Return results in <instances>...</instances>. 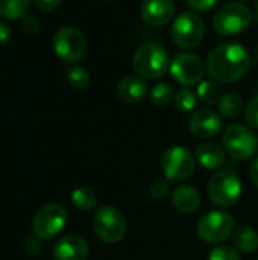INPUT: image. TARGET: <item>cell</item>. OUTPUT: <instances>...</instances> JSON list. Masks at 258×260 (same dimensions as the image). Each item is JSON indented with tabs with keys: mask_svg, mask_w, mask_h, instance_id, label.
<instances>
[{
	"mask_svg": "<svg viewBox=\"0 0 258 260\" xmlns=\"http://www.w3.org/2000/svg\"><path fill=\"white\" fill-rule=\"evenodd\" d=\"M208 75L220 84L240 81L251 67L249 52L239 43H224L214 47L207 56Z\"/></svg>",
	"mask_w": 258,
	"mask_h": 260,
	"instance_id": "cell-1",
	"label": "cell"
},
{
	"mask_svg": "<svg viewBox=\"0 0 258 260\" xmlns=\"http://www.w3.org/2000/svg\"><path fill=\"white\" fill-rule=\"evenodd\" d=\"M132 67L140 78L158 79L170 69L169 52L158 43L143 44L132 56Z\"/></svg>",
	"mask_w": 258,
	"mask_h": 260,
	"instance_id": "cell-2",
	"label": "cell"
},
{
	"mask_svg": "<svg viewBox=\"0 0 258 260\" xmlns=\"http://www.w3.org/2000/svg\"><path fill=\"white\" fill-rule=\"evenodd\" d=\"M252 23L251 11L239 2L224 3L213 17V27L222 37H236Z\"/></svg>",
	"mask_w": 258,
	"mask_h": 260,
	"instance_id": "cell-3",
	"label": "cell"
},
{
	"mask_svg": "<svg viewBox=\"0 0 258 260\" xmlns=\"http://www.w3.org/2000/svg\"><path fill=\"white\" fill-rule=\"evenodd\" d=\"M208 197L219 207H231L242 197V181L231 169H220L208 181Z\"/></svg>",
	"mask_w": 258,
	"mask_h": 260,
	"instance_id": "cell-4",
	"label": "cell"
},
{
	"mask_svg": "<svg viewBox=\"0 0 258 260\" xmlns=\"http://www.w3.org/2000/svg\"><path fill=\"white\" fill-rule=\"evenodd\" d=\"M225 151L236 160H248L258 151V137L254 131L242 123H233L222 134Z\"/></svg>",
	"mask_w": 258,
	"mask_h": 260,
	"instance_id": "cell-5",
	"label": "cell"
},
{
	"mask_svg": "<svg viewBox=\"0 0 258 260\" xmlns=\"http://www.w3.org/2000/svg\"><path fill=\"white\" fill-rule=\"evenodd\" d=\"M96 236L105 244H117L126 235V219L120 210L111 206L100 207L93 216Z\"/></svg>",
	"mask_w": 258,
	"mask_h": 260,
	"instance_id": "cell-6",
	"label": "cell"
},
{
	"mask_svg": "<svg viewBox=\"0 0 258 260\" xmlns=\"http://www.w3.org/2000/svg\"><path fill=\"white\" fill-rule=\"evenodd\" d=\"M205 34L204 20L192 11H186L179 14L170 29V35L173 43L182 49H193L201 44Z\"/></svg>",
	"mask_w": 258,
	"mask_h": 260,
	"instance_id": "cell-7",
	"label": "cell"
},
{
	"mask_svg": "<svg viewBox=\"0 0 258 260\" xmlns=\"http://www.w3.org/2000/svg\"><path fill=\"white\" fill-rule=\"evenodd\" d=\"M53 50L61 61L76 62L87 52V38L78 27L64 26L53 37Z\"/></svg>",
	"mask_w": 258,
	"mask_h": 260,
	"instance_id": "cell-8",
	"label": "cell"
},
{
	"mask_svg": "<svg viewBox=\"0 0 258 260\" xmlns=\"http://www.w3.org/2000/svg\"><path fill=\"white\" fill-rule=\"evenodd\" d=\"M161 169L166 180L175 183L186 181L195 171V155L184 146H172L161 157Z\"/></svg>",
	"mask_w": 258,
	"mask_h": 260,
	"instance_id": "cell-9",
	"label": "cell"
},
{
	"mask_svg": "<svg viewBox=\"0 0 258 260\" xmlns=\"http://www.w3.org/2000/svg\"><path fill=\"white\" fill-rule=\"evenodd\" d=\"M234 230V218L224 210H211L198 222V236L207 244H219Z\"/></svg>",
	"mask_w": 258,
	"mask_h": 260,
	"instance_id": "cell-10",
	"label": "cell"
},
{
	"mask_svg": "<svg viewBox=\"0 0 258 260\" xmlns=\"http://www.w3.org/2000/svg\"><path fill=\"white\" fill-rule=\"evenodd\" d=\"M67 222V213L59 204H46L33 216V233L41 239H52L62 232Z\"/></svg>",
	"mask_w": 258,
	"mask_h": 260,
	"instance_id": "cell-11",
	"label": "cell"
},
{
	"mask_svg": "<svg viewBox=\"0 0 258 260\" xmlns=\"http://www.w3.org/2000/svg\"><path fill=\"white\" fill-rule=\"evenodd\" d=\"M170 73L178 84L184 87H193L201 82L204 76V66L198 55L182 52L172 59Z\"/></svg>",
	"mask_w": 258,
	"mask_h": 260,
	"instance_id": "cell-12",
	"label": "cell"
},
{
	"mask_svg": "<svg viewBox=\"0 0 258 260\" xmlns=\"http://www.w3.org/2000/svg\"><path fill=\"white\" fill-rule=\"evenodd\" d=\"M189 129L198 139H213L222 129V117L220 114L208 108L196 110L189 119Z\"/></svg>",
	"mask_w": 258,
	"mask_h": 260,
	"instance_id": "cell-13",
	"label": "cell"
},
{
	"mask_svg": "<svg viewBox=\"0 0 258 260\" xmlns=\"http://www.w3.org/2000/svg\"><path fill=\"white\" fill-rule=\"evenodd\" d=\"M141 20L149 26H164L175 15L172 0H146L140 9Z\"/></svg>",
	"mask_w": 258,
	"mask_h": 260,
	"instance_id": "cell-14",
	"label": "cell"
},
{
	"mask_svg": "<svg viewBox=\"0 0 258 260\" xmlns=\"http://www.w3.org/2000/svg\"><path fill=\"white\" fill-rule=\"evenodd\" d=\"M88 244L79 235H67L58 241L53 248L55 260H87Z\"/></svg>",
	"mask_w": 258,
	"mask_h": 260,
	"instance_id": "cell-15",
	"label": "cell"
},
{
	"mask_svg": "<svg viewBox=\"0 0 258 260\" xmlns=\"http://www.w3.org/2000/svg\"><path fill=\"white\" fill-rule=\"evenodd\" d=\"M116 93H117V98L120 102L132 105V104H138L140 101H143L146 98L148 85L143 78L129 75L119 81Z\"/></svg>",
	"mask_w": 258,
	"mask_h": 260,
	"instance_id": "cell-16",
	"label": "cell"
},
{
	"mask_svg": "<svg viewBox=\"0 0 258 260\" xmlns=\"http://www.w3.org/2000/svg\"><path fill=\"white\" fill-rule=\"evenodd\" d=\"M195 158L196 161L205 168V169H219L222 168L225 163H227V155H225V151L216 145V143H211V142H205V143H201L198 148H196V152H195Z\"/></svg>",
	"mask_w": 258,
	"mask_h": 260,
	"instance_id": "cell-17",
	"label": "cell"
},
{
	"mask_svg": "<svg viewBox=\"0 0 258 260\" xmlns=\"http://www.w3.org/2000/svg\"><path fill=\"white\" fill-rule=\"evenodd\" d=\"M172 203L179 213L192 215L201 206V197L192 186H179L172 193Z\"/></svg>",
	"mask_w": 258,
	"mask_h": 260,
	"instance_id": "cell-18",
	"label": "cell"
},
{
	"mask_svg": "<svg viewBox=\"0 0 258 260\" xmlns=\"http://www.w3.org/2000/svg\"><path fill=\"white\" fill-rule=\"evenodd\" d=\"M234 247L243 253H254L258 248V232L249 225H242L233 233Z\"/></svg>",
	"mask_w": 258,
	"mask_h": 260,
	"instance_id": "cell-19",
	"label": "cell"
},
{
	"mask_svg": "<svg viewBox=\"0 0 258 260\" xmlns=\"http://www.w3.org/2000/svg\"><path fill=\"white\" fill-rule=\"evenodd\" d=\"M30 0H0V15L8 20H18L29 15Z\"/></svg>",
	"mask_w": 258,
	"mask_h": 260,
	"instance_id": "cell-20",
	"label": "cell"
},
{
	"mask_svg": "<svg viewBox=\"0 0 258 260\" xmlns=\"http://www.w3.org/2000/svg\"><path fill=\"white\" fill-rule=\"evenodd\" d=\"M196 96L202 104L207 105H214L219 104V101L222 99L220 96V87L216 81H202L198 84V90H196Z\"/></svg>",
	"mask_w": 258,
	"mask_h": 260,
	"instance_id": "cell-21",
	"label": "cell"
},
{
	"mask_svg": "<svg viewBox=\"0 0 258 260\" xmlns=\"http://www.w3.org/2000/svg\"><path fill=\"white\" fill-rule=\"evenodd\" d=\"M243 110V101L236 93H228L219 101V113L227 119L237 117Z\"/></svg>",
	"mask_w": 258,
	"mask_h": 260,
	"instance_id": "cell-22",
	"label": "cell"
},
{
	"mask_svg": "<svg viewBox=\"0 0 258 260\" xmlns=\"http://www.w3.org/2000/svg\"><path fill=\"white\" fill-rule=\"evenodd\" d=\"M71 203L79 209V210H93L96 207V195L90 187L81 186L73 190L71 193Z\"/></svg>",
	"mask_w": 258,
	"mask_h": 260,
	"instance_id": "cell-23",
	"label": "cell"
},
{
	"mask_svg": "<svg viewBox=\"0 0 258 260\" xmlns=\"http://www.w3.org/2000/svg\"><path fill=\"white\" fill-rule=\"evenodd\" d=\"M67 81L68 84L75 88V90H87L91 84V76L90 73L84 69V67H79V66H75V67H70L67 70Z\"/></svg>",
	"mask_w": 258,
	"mask_h": 260,
	"instance_id": "cell-24",
	"label": "cell"
},
{
	"mask_svg": "<svg viewBox=\"0 0 258 260\" xmlns=\"http://www.w3.org/2000/svg\"><path fill=\"white\" fill-rule=\"evenodd\" d=\"M198 102V96L195 91H192L190 88H181L173 99V104L176 107V110L179 113H190L195 110Z\"/></svg>",
	"mask_w": 258,
	"mask_h": 260,
	"instance_id": "cell-25",
	"label": "cell"
},
{
	"mask_svg": "<svg viewBox=\"0 0 258 260\" xmlns=\"http://www.w3.org/2000/svg\"><path fill=\"white\" fill-rule=\"evenodd\" d=\"M151 99L157 105H167L175 99V91L170 84L160 82L151 90Z\"/></svg>",
	"mask_w": 258,
	"mask_h": 260,
	"instance_id": "cell-26",
	"label": "cell"
},
{
	"mask_svg": "<svg viewBox=\"0 0 258 260\" xmlns=\"http://www.w3.org/2000/svg\"><path fill=\"white\" fill-rule=\"evenodd\" d=\"M208 260H242L239 251L228 245H220L211 250L208 254Z\"/></svg>",
	"mask_w": 258,
	"mask_h": 260,
	"instance_id": "cell-27",
	"label": "cell"
},
{
	"mask_svg": "<svg viewBox=\"0 0 258 260\" xmlns=\"http://www.w3.org/2000/svg\"><path fill=\"white\" fill-rule=\"evenodd\" d=\"M149 192L152 195L154 200H164L169 192H170V187H169V180H164V178H155L151 186H149Z\"/></svg>",
	"mask_w": 258,
	"mask_h": 260,
	"instance_id": "cell-28",
	"label": "cell"
},
{
	"mask_svg": "<svg viewBox=\"0 0 258 260\" xmlns=\"http://www.w3.org/2000/svg\"><path fill=\"white\" fill-rule=\"evenodd\" d=\"M245 117H246V122L252 128L258 129V96L252 98L251 102L246 105V108H245Z\"/></svg>",
	"mask_w": 258,
	"mask_h": 260,
	"instance_id": "cell-29",
	"label": "cell"
},
{
	"mask_svg": "<svg viewBox=\"0 0 258 260\" xmlns=\"http://www.w3.org/2000/svg\"><path fill=\"white\" fill-rule=\"evenodd\" d=\"M21 26H23V30H24L26 34H29V35H35V34H38L40 29H41V23H40V20H38L35 15H26V17L23 18Z\"/></svg>",
	"mask_w": 258,
	"mask_h": 260,
	"instance_id": "cell-30",
	"label": "cell"
},
{
	"mask_svg": "<svg viewBox=\"0 0 258 260\" xmlns=\"http://www.w3.org/2000/svg\"><path fill=\"white\" fill-rule=\"evenodd\" d=\"M189 6L193 9V11H198V12H207L210 9L214 8V5L217 3V0H187Z\"/></svg>",
	"mask_w": 258,
	"mask_h": 260,
	"instance_id": "cell-31",
	"label": "cell"
},
{
	"mask_svg": "<svg viewBox=\"0 0 258 260\" xmlns=\"http://www.w3.org/2000/svg\"><path fill=\"white\" fill-rule=\"evenodd\" d=\"M62 0H33V5L36 6L38 11L43 12H50L53 9H56L61 5Z\"/></svg>",
	"mask_w": 258,
	"mask_h": 260,
	"instance_id": "cell-32",
	"label": "cell"
},
{
	"mask_svg": "<svg viewBox=\"0 0 258 260\" xmlns=\"http://www.w3.org/2000/svg\"><path fill=\"white\" fill-rule=\"evenodd\" d=\"M11 35H12L11 27L3 20H0V46L6 44L11 40Z\"/></svg>",
	"mask_w": 258,
	"mask_h": 260,
	"instance_id": "cell-33",
	"label": "cell"
},
{
	"mask_svg": "<svg viewBox=\"0 0 258 260\" xmlns=\"http://www.w3.org/2000/svg\"><path fill=\"white\" fill-rule=\"evenodd\" d=\"M249 177H251V181L252 184L258 189V157L252 161L251 165V169H249Z\"/></svg>",
	"mask_w": 258,
	"mask_h": 260,
	"instance_id": "cell-34",
	"label": "cell"
},
{
	"mask_svg": "<svg viewBox=\"0 0 258 260\" xmlns=\"http://www.w3.org/2000/svg\"><path fill=\"white\" fill-rule=\"evenodd\" d=\"M255 14H257V18H258V0L255 2Z\"/></svg>",
	"mask_w": 258,
	"mask_h": 260,
	"instance_id": "cell-35",
	"label": "cell"
},
{
	"mask_svg": "<svg viewBox=\"0 0 258 260\" xmlns=\"http://www.w3.org/2000/svg\"><path fill=\"white\" fill-rule=\"evenodd\" d=\"M103 2H109V0H103Z\"/></svg>",
	"mask_w": 258,
	"mask_h": 260,
	"instance_id": "cell-36",
	"label": "cell"
},
{
	"mask_svg": "<svg viewBox=\"0 0 258 260\" xmlns=\"http://www.w3.org/2000/svg\"><path fill=\"white\" fill-rule=\"evenodd\" d=\"M243 2H249V0H243Z\"/></svg>",
	"mask_w": 258,
	"mask_h": 260,
	"instance_id": "cell-37",
	"label": "cell"
}]
</instances>
